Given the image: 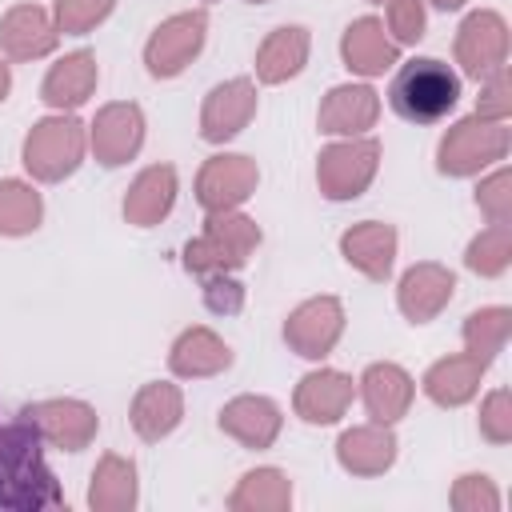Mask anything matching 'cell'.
I'll list each match as a JSON object with an SVG mask.
<instances>
[{"label": "cell", "mask_w": 512, "mask_h": 512, "mask_svg": "<svg viewBox=\"0 0 512 512\" xmlns=\"http://www.w3.org/2000/svg\"><path fill=\"white\" fill-rule=\"evenodd\" d=\"M64 492L44 464V436L20 416L0 424V508L8 512H36L60 508Z\"/></svg>", "instance_id": "obj_1"}, {"label": "cell", "mask_w": 512, "mask_h": 512, "mask_svg": "<svg viewBox=\"0 0 512 512\" xmlns=\"http://www.w3.org/2000/svg\"><path fill=\"white\" fill-rule=\"evenodd\" d=\"M456 100H460V76L436 56L408 60L388 88L392 112L408 124H436L456 108Z\"/></svg>", "instance_id": "obj_2"}, {"label": "cell", "mask_w": 512, "mask_h": 512, "mask_svg": "<svg viewBox=\"0 0 512 512\" xmlns=\"http://www.w3.org/2000/svg\"><path fill=\"white\" fill-rule=\"evenodd\" d=\"M260 244V228L244 216H212L204 236L188 244V268L192 272H220V268H240L248 252Z\"/></svg>", "instance_id": "obj_3"}, {"label": "cell", "mask_w": 512, "mask_h": 512, "mask_svg": "<svg viewBox=\"0 0 512 512\" xmlns=\"http://www.w3.org/2000/svg\"><path fill=\"white\" fill-rule=\"evenodd\" d=\"M84 152V136L76 120H40L24 140V164L40 180H64L76 172Z\"/></svg>", "instance_id": "obj_4"}, {"label": "cell", "mask_w": 512, "mask_h": 512, "mask_svg": "<svg viewBox=\"0 0 512 512\" xmlns=\"http://www.w3.org/2000/svg\"><path fill=\"white\" fill-rule=\"evenodd\" d=\"M504 148H508V132H504V128H492V124H484L480 116L460 120V124L444 136V144H440V172H448V176H468V172H476V168L500 160Z\"/></svg>", "instance_id": "obj_5"}, {"label": "cell", "mask_w": 512, "mask_h": 512, "mask_svg": "<svg viewBox=\"0 0 512 512\" xmlns=\"http://www.w3.org/2000/svg\"><path fill=\"white\" fill-rule=\"evenodd\" d=\"M376 156L380 144L376 140H360V144H336L328 152H320V188L328 200H352L368 188L372 172H376Z\"/></svg>", "instance_id": "obj_6"}, {"label": "cell", "mask_w": 512, "mask_h": 512, "mask_svg": "<svg viewBox=\"0 0 512 512\" xmlns=\"http://www.w3.org/2000/svg\"><path fill=\"white\" fill-rule=\"evenodd\" d=\"M204 28H208L204 12H184V16H172L168 24H160L144 48L148 72L152 76H176L204 48Z\"/></svg>", "instance_id": "obj_7"}, {"label": "cell", "mask_w": 512, "mask_h": 512, "mask_svg": "<svg viewBox=\"0 0 512 512\" xmlns=\"http://www.w3.org/2000/svg\"><path fill=\"white\" fill-rule=\"evenodd\" d=\"M340 328H344V312H340V304H336L332 296H324V300H308L304 308H296V312L288 316L284 340H288L300 356L316 360V356H324V352L336 344Z\"/></svg>", "instance_id": "obj_8"}, {"label": "cell", "mask_w": 512, "mask_h": 512, "mask_svg": "<svg viewBox=\"0 0 512 512\" xmlns=\"http://www.w3.org/2000/svg\"><path fill=\"white\" fill-rule=\"evenodd\" d=\"M44 440L60 444L64 452H80L92 432H96V416L88 404H76V400H52V404H36V408H24L20 412Z\"/></svg>", "instance_id": "obj_9"}, {"label": "cell", "mask_w": 512, "mask_h": 512, "mask_svg": "<svg viewBox=\"0 0 512 512\" xmlns=\"http://www.w3.org/2000/svg\"><path fill=\"white\" fill-rule=\"evenodd\" d=\"M504 48H508V36H504V20L496 12H476V16L464 20L456 52H460L468 76L480 80V76L500 72L504 68Z\"/></svg>", "instance_id": "obj_10"}, {"label": "cell", "mask_w": 512, "mask_h": 512, "mask_svg": "<svg viewBox=\"0 0 512 512\" xmlns=\"http://www.w3.org/2000/svg\"><path fill=\"white\" fill-rule=\"evenodd\" d=\"M252 188H256V168L248 164V156H216V160L204 164L196 196H200L204 208L224 212V208L240 204Z\"/></svg>", "instance_id": "obj_11"}, {"label": "cell", "mask_w": 512, "mask_h": 512, "mask_svg": "<svg viewBox=\"0 0 512 512\" xmlns=\"http://www.w3.org/2000/svg\"><path fill=\"white\" fill-rule=\"evenodd\" d=\"M256 108V96H252V84L248 80H228L220 88L208 92V104H204V120H200V136L220 144L228 136H236L248 116Z\"/></svg>", "instance_id": "obj_12"}, {"label": "cell", "mask_w": 512, "mask_h": 512, "mask_svg": "<svg viewBox=\"0 0 512 512\" xmlns=\"http://www.w3.org/2000/svg\"><path fill=\"white\" fill-rule=\"evenodd\" d=\"M144 140V120H140V108L136 104H112L100 112L96 120V132H92V148L100 156V164L116 168L124 164Z\"/></svg>", "instance_id": "obj_13"}, {"label": "cell", "mask_w": 512, "mask_h": 512, "mask_svg": "<svg viewBox=\"0 0 512 512\" xmlns=\"http://www.w3.org/2000/svg\"><path fill=\"white\" fill-rule=\"evenodd\" d=\"M452 288H456L452 272H444L436 264H420L400 280V308L412 324H424L452 300Z\"/></svg>", "instance_id": "obj_14"}, {"label": "cell", "mask_w": 512, "mask_h": 512, "mask_svg": "<svg viewBox=\"0 0 512 512\" xmlns=\"http://www.w3.org/2000/svg\"><path fill=\"white\" fill-rule=\"evenodd\" d=\"M220 428L232 432L248 448H268L280 432V412L264 396H240L220 412Z\"/></svg>", "instance_id": "obj_15"}, {"label": "cell", "mask_w": 512, "mask_h": 512, "mask_svg": "<svg viewBox=\"0 0 512 512\" xmlns=\"http://www.w3.org/2000/svg\"><path fill=\"white\" fill-rule=\"evenodd\" d=\"M348 400H352V380L340 376V372H312V376L300 380V392H296V408L308 424L340 420Z\"/></svg>", "instance_id": "obj_16"}, {"label": "cell", "mask_w": 512, "mask_h": 512, "mask_svg": "<svg viewBox=\"0 0 512 512\" xmlns=\"http://www.w3.org/2000/svg\"><path fill=\"white\" fill-rule=\"evenodd\" d=\"M340 248H344V256H348V264H356V268H360V272H368L372 280H384V276L392 272L396 232H392L388 224L368 220V224H360V228L344 232Z\"/></svg>", "instance_id": "obj_17"}, {"label": "cell", "mask_w": 512, "mask_h": 512, "mask_svg": "<svg viewBox=\"0 0 512 512\" xmlns=\"http://www.w3.org/2000/svg\"><path fill=\"white\" fill-rule=\"evenodd\" d=\"M360 384H364V404L376 424H392L404 416V408L412 400V380L396 364H372Z\"/></svg>", "instance_id": "obj_18"}, {"label": "cell", "mask_w": 512, "mask_h": 512, "mask_svg": "<svg viewBox=\"0 0 512 512\" xmlns=\"http://www.w3.org/2000/svg\"><path fill=\"white\" fill-rule=\"evenodd\" d=\"M0 44H4L12 56L28 60V56L52 52L56 32H52V24H48V16H44L40 8L20 4V8H12V12L4 16V24H0Z\"/></svg>", "instance_id": "obj_19"}, {"label": "cell", "mask_w": 512, "mask_h": 512, "mask_svg": "<svg viewBox=\"0 0 512 512\" xmlns=\"http://www.w3.org/2000/svg\"><path fill=\"white\" fill-rule=\"evenodd\" d=\"M92 88H96V60H92V52H72V56H64V60L48 72V80H44V100H48L52 108H76V104L88 100Z\"/></svg>", "instance_id": "obj_20"}, {"label": "cell", "mask_w": 512, "mask_h": 512, "mask_svg": "<svg viewBox=\"0 0 512 512\" xmlns=\"http://www.w3.org/2000/svg\"><path fill=\"white\" fill-rule=\"evenodd\" d=\"M344 60L352 72H364V76H376L384 72L392 60H396V48L384 40V24L364 16L356 20L348 32H344Z\"/></svg>", "instance_id": "obj_21"}, {"label": "cell", "mask_w": 512, "mask_h": 512, "mask_svg": "<svg viewBox=\"0 0 512 512\" xmlns=\"http://www.w3.org/2000/svg\"><path fill=\"white\" fill-rule=\"evenodd\" d=\"M376 120V92L364 84L352 88H332L324 108H320V128L324 132H360Z\"/></svg>", "instance_id": "obj_22"}, {"label": "cell", "mask_w": 512, "mask_h": 512, "mask_svg": "<svg viewBox=\"0 0 512 512\" xmlns=\"http://www.w3.org/2000/svg\"><path fill=\"white\" fill-rule=\"evenodd\" d=\"M172 196H176V172L164 164V168H148L140 180H136V188L128 192V200H124V216H132L140 228H148V224H156L168 208H172Z\"/></svg>", "instance_id": "obj_23"}, {"label": "cell", "mask_w": 512, "mask_h": 512, "mask_svg": "<svg viewBox=\"0 0 512 512\" xmlns=\"http://www.w3.org/2000/svg\"><path fill=\"white\" fill-rule=\"evenodd\" d=\"M480 372H484V360H476V356L440 360V364L424 376V392H428L436 404H464V400L476 392Z\"/></svg>", "instance_id": "obj_24"}, {"label": "cell", "mask_w": 512, "mask_h": 512, "mask_svg": "<svg viewBox=\"0 0 512 512\" xmlns=\"http://www.w3.org/2000/svg\"><path fill=\"white\" fill-rule=\"evenodd\" d=\"M304 52H308V32H304V28H276V32L264 40L260 56H256L260 80L276 84V80L296 76L300 64H304Z\"/></svg>", "instance_id": "obj_25"}, {"label": "cell", "mask_w": 512, "mask_h": 512, "mask_svg": "<svg viewBox=\"0 0 512 512\" xmlns=\"http://www.w3.org/2000/svg\"><path fill=\"white\" fill-rule=\"evenodd\" d=\"M228 364H232V352L208 328L184 332L172 348V372H180V376H208V372H220Z\"/></svg>", "instance_id": "obj_26"}, {"label": "cell", "mask_w": 512, "mask_h": 512, "mask_svg": "<svg viewBox=\"0 0 512 512\" xmlns=\"http://www.w3.org/2000/svg\"><path fill=\"white\" fill-rule=\"evenodd\" d=\"M132 424L144 440H160L180 424V392L168 384H148L132 404Z\"/></svg>", "instance_id": "obj_27"}, {"label": "cell", "mask_w": 512, "mask_h": 512, "mask_svg": "<svg viewBox=\"0 0 512 512\" xmlns=\"http://www.w3.org/2000/svg\"><path fill=\"white\" fill-rule=\"evenodd\" d=\"M396 456V440L392 432H380V428H356L348 436H340V464L348 472H384Z\"/></svg>", "instance_id": "obj_28"}, {"label": "cell", "mask_w": 512, "mask_h": 512, "mask_svg": "<svg viewBox=\"0 0 512 512\" xmlns=\"http://www.w3.org/2000/svg\"><path fill=\"white\" fill-rule=\"evenodd\" d=\"M40 224V196L16 180L0 184V232L4 236H20L32 232Z\"/></svg>", "instance_id": "obj_29"}, {"label": "cell", "mask_w": 512, "mask_h": 512, "mask_svg": "<svg viewBox=\"0 0 512 512\" xmlns=\"http://www.w3.org/2000/svg\"><path fill=\"white\" fill-rule=\"evenodd\" d=\"M96 484H92V492H88V500H92V508H132V500H136V484H132V464H120V460H104L100 464V472L92 476Z\"/></svg>", "instance_id": "obj_30"}, {"label": "cell", "mask_w": 512, "mask_h": 512, "mask_svg": "<svg viewBox=\"0 0 512 512\" xmlns=\"http://www.w3.org/2000/svg\"><path fill=\"white\" fill-rule=\"evenodd\" d=\"M292 500V488L288 480L276 472V468H260V472H248L240 492L232 496V508H248V504H272V508H284Z\"/></svg>", "instance_id": "obj_31"}, {"label": "cell", "mask_w": 512, "mask_h": 512, "mask_svg": "<svg viewBox=\"0 0 512 512\" xmlns=\"http://www.w3.org/2000/svg\"><path fill=\"white\" fill-rule=\"evenodd\" d=\"M508 336V308H488V312H472L464 324V340L476 352V360H488Z\"/></svg>", "instance_id": "obj_32"}, {"label": "cell", "mask_w": 512, "mask_h": 512, "mask_svg": "<svg viewBox=\"0 0 512 512\" xmlns=\"http://www.w3.org/2000/svg\"><path fill=\"white\" fill-rule=\"evenodd\" d=\"M464 260H468L472 272H484V276L504 272V264H508V224H496L492 232H484L480 240H472Z\"/></svg>", "instance_id": "obj_33"}, {"label": "cell", "mask_w": 512, "mask_h": 512, "mask_svg": "<svg viewBox=\"0 0 512 512\" xmlns=\"http://www.w3.org/2000/svg\"><path fill=\"white\" fill-rule=\"evenodd\" d=\"M108 12H112V0H60L56 4V16H60L64 32H88Z\"/></svg>", "instance_id": "obj_34"}, {"label": "cell", "mask_w": 512, "mask_h": 512, "mask_svg": "<svg viewBox=\"0 0 512 512\" xmlns=\"http://www.w3.org/2000/svg\"><path fill=\"white\" fill-rule=\"evenodd\" d=\"M388 4H392L388 20H392L396 40H404V44L420 40V36H424V12H420V0H388Z\"/></svg>", "instance_id": "obj_35"}, {"label": "cell", "mask_w": 512, "mask_h": 512, "mask_svg": "<svg viewBox=\"0 0 512 512\" xmlns=\"http://www.w3.org/2000/svg\"><path fill=\"white\" fill-rule=\"evenodd\" d=\"M204 300H208V308H212V312H236V308H240V300H244V292H240V284L212 276V280H208V288H204Z\"/></svg>", "instance_id": "obj_36"}, {"label": "cell", "mask_w": 512, "mask_h": 512, "mask_svg": "<svg viewBox=\"0 0 512 512\" xmlns=\"http://www.w3.org/2000/svg\"><path fill=\"white\" fill-rule=\"evenodd\" d=\"M504 400H508L504 392H496V396L488 400V416H484V432H488L492 440H508V432H512V428L504 424Z\"/></svg>", "instance_id": "obj_37"}, {"label": "cell", "mask_w": 512, "mask_h": 512, "mask_svg": "<svg viewBox=\"0 0 512 512\" xmlns=\"http://www.w3.org/2000/svg\"><path fill=\"white\" fill-rule=\"evenodd\" d=\"M432 4H436V8H444V12H452V8H460L464 0H432Z\"/></svg>", "instance_id": "obj_38"}, {"label": "cell", "mask_w": 512, "mask_h": 512, "mask_svg": "<svg viewBox=\"0 0 512 512\" xmlns=\"http://www.w3.org/2000/svg\"><path fill=\"white\" fill-rule=\"evenodd\" d=\"M4 92H8V68L0 64V100H4Z\"/></svg>", "instance_id": "obj_39"}, {"label": "cell", "mask_w": 512, "mask_h": 512, "mask_svg": "<svg viewBox=\"0 0 512 512\" xmlns=\"http://www.w3.org/2000/svg\"><path fill=\"white\" fill-rule=\"evenodd\" d=\"M372 4H384V0H372Z\"/></svg>", "instance_id": "obj_40"}, {"label": "cell", "mask_w": 512, "mask_h": 512, "mask_svg": "<svg viewBox=\"0 0 512 512\" xmlns=\"http://www.w3.org/2000/svg\"><path fill=\"white\" fill-rule=\"evenodd\" d=\"M252 4H264V0H252Z\"/></svg>", "instance_id": "obj_41"}]
</instances>
